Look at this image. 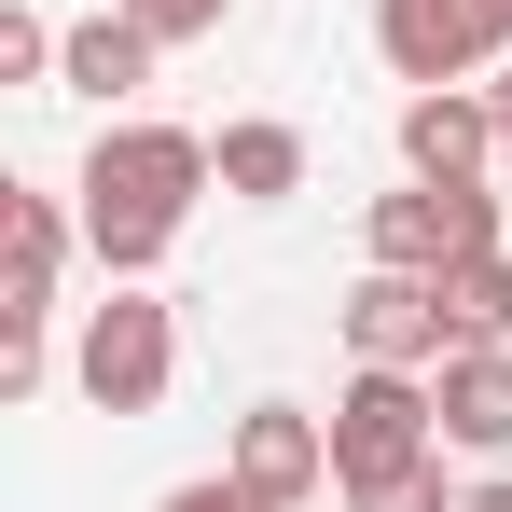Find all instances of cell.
I'll return each mask as SVG.
<instances>
[{
  "instance_id": "cell-7",
  "label": "cell",
  "mask_w": 512,
  "mask_h": 512,
  "mask_svg": "<svg viewBox=\"0 0 512 512\" xmlns=\"http://www.w3.org/2000/svg\"><path fill=\"white\" fill-rule=\"evenodd\" d=\"M222 471H250L263 499H291V512H305L319 485H333V416H305V402H250Z\"/></svg>"
},
{
  "instance_id": "cell-4",
  "label": "cell",
  "mask_w": 512,
  "mask_h": 512,
  "mask_svg": "<svg viewBox=\"0 0 512 512\" xmlns=\"http://www.w3.org/2000/svg\"><path fill=\"white\" fill-rule=\"evenodd\" d=\"M374 56L416 84H485L499 70V28H485V0H374Z\"/></svg>"
},
{
  "instance_id": "cell-14",
  "label": "cell",
  "mask_w": 512,
  "mask_h": 512,
  "mask_svg": "<svg viewBox=\"0 0 512 512\" xmlns=\"http://www.w3.org/2000/svg\"><path fill=\"white\" fill-rule=\"evenodd\" d=\"M56 56H70V28L42 0H0V84H56Z\"/></svg>"
},
{
  "instance_id": "cell-10",
  "label": "cell",
  "mask_w": 512,
  "mask_h": 512,
  "mask_svg": "<svg viewBox=\"0 0 512 512\" xmlns=\"http://www.w3.org/2000/svg\"><path fill=\"white\" fill-rule=\"evenodd\" d=\"M429 388H443V443H471V457L512 443V346H443Z\"/></svg>"
},
{
  "instance_id": "cell-15",
  "label": "cell",
  "mask_w": 512,
  "mask_h": 512,
  "mask_svg": "<svg viewBox=\"0 0 512 512\" xmlns=\"http://www.w3.org/2000/svg\"><path fill=\"white\" fill-rule=\"evenodd\" d=\"M153 512H291V499H263L250 471H194V485H167Z\"/></svg>"
},
{
  "instance_id": "cell-9",
  "label": "cell",
  "mask_w": 512,
  "mask_h": 512,
  "mask_svg": "<svg viewBox=\"0 0 512 512\" xmlns=\"http://www.w3.org/2000/svg\"><path fill=\"white\" fill-rule=\"evenodd\" d=\"M153 56H167V42H153V28H139V14L111 0V14H84V28H70L56 84H70V97H97V111H125V97L153 84Z\"/></svg>"
},
{
  "instance_id": "cell-12",
  "label": "cell",
  "mask_w": 512,
  "mask_h": 512,
  "mask_svg": "<svg viewBox=\"0 0 512 512\" xmlns=\"http://www.w3.org/2000/svg\"><path fill=\"white\" fill-rule=\"evenodd\" d=\"M360 250L374 263H457V194H443V180H402V194H374V208H360Z\"/></svg>"
},
{
  "instance_id": "cell-17",
  "label": "cell",
  "mask_w": 512,
  "mask_h": 512,
  "mask_svg": "<svg viewBox=\"0 0 512 512\" xmlns=\"http://www.w3.org/2000/svg\"><path fill=\"white\" fill-rule=\"evenodd\" d=\"M125 14H139V28H153V42H208V28H222V14H236V0H125Z\"/></svg>"
},
{
  "instance_id": "cell-2",
  "label": "cell",
  "mask_w": 512,
  "mask_h": 512,
  "mask_svg": "<svg viewBox=\"0 0 512 512\" xmlns=\"http://www.w3.org/2000/svg\"><path fill=\"white\" fill-rule=\"evenodd\" d=\"M429 457H443V388H429L416 360H360L333 388V485L360 499V485H402Z\"/></svg>"
},
{
  "instance_id": "cell-18",
  "label": "cell",
  "mask_w": 512,
  "mask_h": 512,
  "mask_svg": "<svg viewBox=\"0 0 512 512\" xmlns=\"http://www.w3.org/2000/svg\"><path fill=\"white\" fill-rule=\"evenodd\" d=\"M346 512H457V499H443V457H429V471H402V485H360Z\"/></svg>"
},
{
  "instance_id": "cell-19",
  "label": "cell",
  "mask_w": 512,
  "mask_h": 512,
  "mask_svg": "<svg viewBox=\"0 0 512 512\" xmlns=\"http://www.w3.org/2000/svg\"><path fill=\"white\" fill-rule=\"evenodd\" d=\"M485 111H499V153H512V56L485 70Z\"/></svg>"
},
{
  "instance_id": "cell-8",
  "label": "cell",
  "mask_w": 512,
  "mask_h": 512,
  "mask_svg": "<svg viewBox=\"0 0 512 512\" xmlns=\"http://www.w3.org/2000/svg\"><path fill=\"white\" fill-rule=\"evenodd\" d=\"M485 153H499L485 84H416V97H402V167H416V180H485Z\"/></svg>"
},
{
  "instance_id": "cell-20",
  "label": "cell",
  "mask_w": 512,
  "mask_h": 512,
  "mask_svg": "<svg viewBox=\"0 0 512 512\" xmlns=\"http://www.w3.org/2000/svg\"><path fill=\"white\" fill-rule=\"evenodd\" d=\"M457 512H512V471H485V485H471V499H457Z\"/></svg>"
},
{
  "instance_id": "cell-1",
  "label": "cell",
  "mask_w": 512,
  "mask_h": 512,
  "mask_svg": "<svg viewBox=\"0 0 512 512\" xmlns=\"http://www.w3.org/2000/svg\"><path fill=\"white\" fill-rule=\"evenodd\" d=\"M222 180V153L194 139V125H153V111H111L84 153V250L97 277H153L180 250V222H194V194Z\"/></svg>"
},
{
  "instance_id": "cell-21",
  "label": "cell",
  "mask_w": 512,
  "mask_h": 512,
  "mask_svg": "<svg viewBox=\"0 0 512 512\" xmlns=\"http://www.w3.org/2000/svg\"><path fill=\"white\" fill-rule=\"evenodd\" d=\"M485 28H499V56H512V0H485Z\"/></svg>"
},
{
  "instance_id": "cell-13",
  "label": "cell",
  "mask_w": 512,
  "mask_h": 512,
  "mask_svg": "<svg viewBox=\"0 0 512 512\" xmlns=\"http://www.w3.org/2000/svg\"><path fill=\"white\" fill-rule=\"evenodd\" d=\"M429 291H443V333H457V346H512V250L429 263Z\"/></svg>"
},
{
  "instance_id": "cell-5",
  "label": "cell",
  "mask_w": 512,
  "mask_h": 512,
  "mask_svg": "<svg viewBox=\"0 0 512 512\" xmlns=\"http://www.w3.org/2000/svg\"><path fill=\"white\" fill-rule=\"evenodd\" d=\"M333 319H346V360H416V374H429V360L457 346V333H443V291H429L416 263H360Z\"/></svg>"
},
{
  "instance_id": "cell-16",
  "label": "cell",
  "mask_w": 512,
  "mask_h": 512,
  "mask_svg": "<svg viewBox=\"0 0 512 512\" xmlns=\"http://www.w3.org/2000/svg\"><path fill=\"white\" fill-rule=\"evenodd\" d=\"M42 374H56V346H42V319H14L0 333V402H42Z\"/></svg>"
},
{
  "instance_id": "cell-3",
  "label": "cell",
  "mask_w": 512,
  "mask_h": 512,
  "mask_svg": "<svg viewBox=\"0 0 512 512\" xmlns=\"http://www.w3.org/2000/svg\"><path fill=\"white\" fill-rule=\"evenodd\" d=\"M70 374H84L97 416H153L180 374V305L153 277H111V305H84V346H70Z\"/></svg>"
},
{
  "instance_id": "cell-6",
  "label": "cell",
  "mask_w": 512,
  "mask_h": 512,
  "mask_svg": "<svg viewBox=\"0 0 512 512\" xmlns=\"http://www.w3.org/2000/svg\"><path fill=\"white\" fill-rule=\"evenodd\" d=\"M70 208L42 194V180H0V333L14 319H56V263H70Z\"/></svg>"
},
{
  "instance_id": "cell-11",
  "label": "cell",
  "mask_w": 512,
  "mask_h": 512,
  "mask_svg": "<svg viewBox=\"0 0 512 512\" xmlns=\"http://www.w3.org/2000/svg\"><path fill=\"white\" fill-rule=\"evenodd\" d=\"M208 153H222V194H236V208H277V194H305V125H291V111H236Z\"/></svg>"
}]
</instances>
